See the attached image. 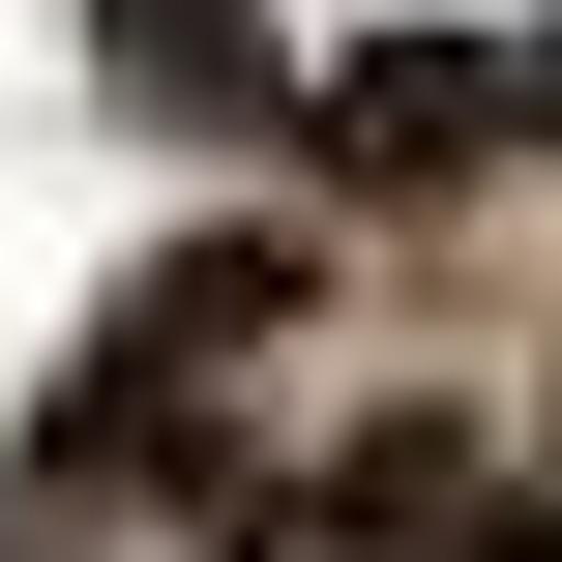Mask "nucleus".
<instances>
[{
  "instance_id": "1",
  "label": "nucleus",
  "mask_w": 562,
  "mask_h": 562,
  "mask_svg": "<svg viewBox=\"0 0 562 562\" xmlns=\"http://www.w3.org/2000/svg\"><path fill=\"white\" fill-rule=\"evenodd\" d=\"M533 119H562V30H533Z\"/></svg>"
}]
</instances>
